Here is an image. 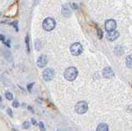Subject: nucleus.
<instances>
[{
  "label": "nucleus",
  "mask_w": 132,
  "mask_h": 131,
  "mask_svg": "<svg viewBox=\"0 0 132 131\" xmlns=\"http://www.w3.org/2000/svg\"><path fill=\"white\" fill-rule=\"evenodd\" d=\"M31 123H32V124H34V125H37V120H35V119H31Z\"/></svg>",
  "instance_id": "24"
},
{
  "label": "nucleus",
  "mask_w": 132,
  "mask_h": 131,
  "mask_svg": "<svg viewBox=\"0 0 132 131\" xmlns=\"http://www.w3.org/2000/svg\"><path fill=\"white\" fill-rule=\"evenodd\" d=\"M97 36H98V38L99 39H102L103 38V31L100 29V28H97Z\"/></svg>",
  "instance_id": "17"
},
{
  "label": "nucleus",
  "mask_w": 132,
  "mask_h": 131,
  "mask_svg": "<svg viewBox=\"0 0 132 131\" xmlns=\"http://www.w3.org/2000/svg\"><path fill=\"white\" fill-rule=\"evenodd\" d=\"M125 64L128 68H132V55H130L126 57L125 59Z\"/></svg>",
  "instance_id": "12"
},
{
  "label": "nucleus",
  "mask_w": 132,
  "mask_h": 131,
  "mask_svg": "<svg viewBox=\"0 0 132 131\" xmlns=\"http://www.w3.org/2000/svg\"><path fill=\"white\" fill-rule=\"evenodd\" d=\"M0 40H2L3 42H5V36L4 35L0 34Z\"/></svg>",
  "instance_id": "23"
},
{
  "label": "nucleus",
  "mask_w": 132,
  "mask_h": 131,
  "mask_svg": "<svg viewBox=\"0 0 132 131\" xmlns=\"http://www.w3.org/2000/svg\"><path fill=\"white\" fill-rule=\"evenodd\" d=\"M13 106L15 107V108H18V107L20 106V103L18 102V101L14 100L13 102Z\"/></svg>",
  "instance_id": "19"
},
{
  "label": "nucleus",
  "mask_w": 132,
  "mask_h": 131,
  "mask_svg": "<svg viewBox=\"0 0 132 131\" xmlns=\"http://www.w3.org/2000/svg\"><path fill=\"white\" fill-rule=\"evenodd\" d=\"M7 112H8V115H9L10 117H12V118L13 117V111H12V109H11V108H8V109H7Z\"/></svg>",
  "instance_id": "20"
},
{
  "label": "nucleus",
  "mask_w": 132,
  "mask_h": 131,
  "mask_svg": "<svg viewBox=\"0 0 132 131\" xmlns=\"http://www.w3.org/2000/svg\"><path fill=\"white\" fill-rule=\"evenodd\" d=\"M58 131H59V130H58Z\"/></svg>",
  "instance_id": "29"
},
{
  "label": "nucleus",
  "mask_w": 132,
  "mask_h": 131,
  "mask_svg": "<svg viewBox=\"0 0 132 131\" xmlns=\"http://www.w3.org/2000/svg\"><path fill=\"white\" fill-rule=\"evenodd\" d=\"M103 75L105 78H112L114 77V73L112 68L110 66H107L103 70Z\"/></svg>",
  "instance_id": "7"
},
{
  "label": "nucleus",
  "mask_w": 132,
  "mask_h": 131,
  "mask_svg": "<svg viewBox=\"0 0 132 131\" xmlns=\"http://www.w3.org/2000/svg\"><path fill=\"white\" fill-rule=\"evenodd\" d=\"M119 32L117 31H112V32H109V33H107V38L110 41H113L116 40L117 38L119 37Z\"/></svg>",
  "instance_id": "9"
},
{
  "label": "nucleus",
  "mask_w": 132,
  "mask_h": 131,
  "mask_svg": "<svg viewBox=\"0 0 132 131\" xmlns=\"http://www.w3.org/2000/svg\"><path fill=\"white\" fill-rule=\"evenodd\" d=\"M39 127H40V129L41 131H45L46 130V126H45V124L42 121H41L40 123H39Z\"/></svg>",
  "instance_id": "18"
},
{
  "label": "nucleus",
  "mask_w": 132,
  "mask_h": 131,
  "mask_svg": "<svg viewBox=\"0 0 132 131\" xmlns=\"http://www.w3.org/2000/svg\"><path fill=\"white\" fill-rule=\"evenodd\" d=\"M55 25H56V22L55 19L52 18V17H46V18L43 21L42 27L45 31H51L52 30L55 29Z\"/></svg>",
  "instance_id": "2"
},
{
  "label": "nucleus",
  "mask_w": 132,
  "mask_h": 131,
  "mask_svg": "<svg viewBox=\"0 0 132 131\" xmlns=\"http://www.w3.org/2000/svg\"><path fill=\"white\" fill-rule=\"evenodd\" d=\"M54 76H55V72H54V70L52 68H46L42 73L43 78L45 81H46V82L51 81L54 78Z\"/></svg>",
  "instance_id": "5"
},
{
  "label": "nucleus",
  "mask_w": 132,
  "mask_h": 131,
  "mask_svg": "<svg viewBox=\"0 0 132 131\" xmlns=\"http://www.w3.org/2000/svg\"><path fill=\"white\" fill-rule=\"evenodd\" d=\"M30 126H31V124H30V122L29 121H24L23 124H22V128L23 129H29Z\"/></svg>",
  "instance_id": "16"
},
{
  "label": "nucleus",
  "mask_w": 132,
  "mask_h": 131,
  "mask_svg": "<svg viewBox=\"0 0 132 131\" xmlns=\"http://www.w3.org/2000/svg\"><path fill=\"white\" fill-rule=\"evenodd\" d=\"M4 44L6 45V46H7L8 47H10V46H10V43H9V40H8L7 41V42H6V41H5V42H4Z\"/></svg>",
  "instance_id": "25"
},
{
  "label": "nucleus",
  "mask_w": 132,
  "mask_h": 131,
  "mask_svg": "<svg viewBox=\"0 0 132 131\" xmlns=\"http://www.w3.org/2000/svg\"><path fill=\"white\" fill-rule=\"evenodd\" d=\"M8 24L13 25L15 29H16V31H18V26H17V24H18V21H13V22H8Z\"/></svg>",
  "instance_id": "15"
},
{
  "label": "nucleus",
  "mask_w": 132,
  "mask_h": 131,
  "mask_svg": "<svg viewBox=\"0 0 132 131\" xmlns=\"http://www.w3.org/2000/svg\"><path fill=\"white\" fill-rule=\"evenodd\" d=\"M88 103L84 101H81L79 102L75 106V111L79 115H83L85 114V113L88 111Z\"/></svg>",
  "instance_id": "3"
},
{
  "label": "nucleus",
  "mask_w": 132,
  "mask_h": 131,
  "mask_svg": "<svg viewBox=\"0 0 132 131\" xmlns=\"http://www.w3.org/2000/svg\"><path fill=\"white\" fill-rule=\"evenodd\" d=\"M70 52L74 56H78L81 53L83 52V46L79 42L74 43L72 46H70Z\"/></svg>",
  "instance_id": "4"
},
{
  "label": "nucleus",
  "mask_w": 132,
  "mask_h": 131,
  "mask_svg": "<svg viewBox=\"0 0 132 131\" xmlns=\"http://www.w3.org/2000/svg\"><path fill=\"white\" fill-rule=\"evenodd\" d=\"M33 85H34V82L29 83V84L27 85V90H28V92H31V88L33 87Z\"/></svg>",
  "instance_id": "21"
},
{
  "label": "nucleus",
  "mask_w": 132,
  "mask_h": 131,
  "mask_svg": "<svg viewBox=\"0 0 132 131\" xmlns=\"http://www.w3.org/2000/svg\"><path fill=\"white\" fill-rule=\"evenodd\" d=\"M2 102V97H1V96H0V103Z\"/></svg>",
  "instance_id": "27"
},
{
  "label": "nucleus",
  "mask_w": 132,
  "mask_h": 131,
  "mask_svg": "<svg viewBox=\"0 0 132 131\" xmlns=\"http://www.w3.org/2000/svg\"><path fill=\"white\" fill-rule=\"evenodd\" d=\"M116 22L115 20L109 19L106 21V22H105V29H106V31L108 33L116 31Z\"/></svg>",
  "instance_id": "6"
},
{
  "label": "nucleus",
  "mask_w": 132,
  "mask_h": 131,
  "mask_svg": "<svg viewBox=\"0 0 132 131\" xmlns=\"http://www.w3.org/2000/svg\"><path fill=\"white\" fill-rule=\"evenodd\" d=\"M78 74H79V72H78V69L75 67H70L64 71V77L66 80L71 82L77 78Z\"/></svg>",
  "instance_id": "1"
},
{
  "label": "nucleus",
  "mask_w": 132,
  "mask_h": 131,
  "mask_svg": "<svg viewBox=\"0 0 132 131\" xmlns=\"http://www.w3.org/2000/svg\"><path fill=\"white\" fill-rule=\"evenodd\" d=\"M0 16H1V13H0Z\"/></svg>",
  "instance_id": "28"
},
{
  "label": "nucleus",
  "mask_w": 132,
  "mask_h": 131,
  "mask_svg": "<svg viewBox=\"0 0 132 131\" xmlns=\"http://www.w3.org/2000/svg\"><path fill=\"white\" fill-rule=\"evenodd\" d=\"M27 108H28V110H30V111H31L32 113H34V110H33V109L31 108V106H28V107H27Z\"/></svg>",
  "instance_id": "26"
},
{
  "label": "nucleus",
  "mask_w": 132,
  "mask_h": 131,
  "mask_svg": "<svg viewBox=\"0 0 132 131\" xmlns=\"http://www.w3.org/2000/svg\"><path fill=\"white\" fill-rule=\"evenodd\" d=\"M96 131H108V125L106 123L99 124Z\"/></svg>",
  "instance_id": "11"
},
{
  "label": "nucleus",
  "mask_w": 132,
  "mask_h": 131,
  "mask_svg": "<svg viewBox=\"0 0 132 131\" xmlns=\"http://www.w3.org/2000/svg\"><path fill=\"white\" fill-rule=\"evenodd\" d=\"M71 7H72V8H74V9H78V6H77V4H74V3H71Z\"/></svg>",
  "instance_id": "22"
},
{
  "label": "nucleus",
  "mask_w": 132,
  "mask_h": 131,
  "mask_svg": "<svg viewBox=\"0 0 132 131\" xmlns=\"http://www.w3.org/2000/svg\"><path fill=\"white\" fill-rule=\"evenodd\" d=\"M25 43H26V50H27V53H30V50H31V48H30V38H29V35H26Z\"/></svg>",
  "instance_id": "13"
},
{
  "label": "nucleus",
  "mask_w": 132,
  "mask_h": 131,
  "mask_svg": "<svg viewBox=\"0 0 132 131\" xmlns=\"http://www.w3.org/2000/svg\"><path fill=\"white\" fill-rule=\"evenodd\" d=\"M5 97H6V98H7L8 100H9V101H12L13 99V95L11 93V92H7L5 93Z\"/></svg>",
  "instance_id": "14"
},
{
  "label": "nucleus",
  "mask_w": 132,
  "mask_h": 131,
  "mask_svg": "<svg viewBox=\"0 0 132 131\" xmlns=\"http://www.w3.org/2000/svg\"><path fill=\"white\" fill-rule=\"evenodd\" d=\"M47 57L46 55H41L40 57L38 58L37 61V64L39 68H44L46 65L47 64Z\"/></svg>",
  "instance_id": "8"
},
{
  "label": "nucleus",
  "mask_w": 132,
  "mask_h": 131,
  "mask_svg": "<svg viewBox=\"0 0 132 131\" xmlns=\"http://www.w3.org/2000/svg\"><path fill=\"white\" fill-rule=\"evenodd\" d=\"M62 15L65 17H70L71 16V10L68 5H63L62 6V10H61Z\"/></svg>",
  "instance_id": "10"
}]
</instances>
